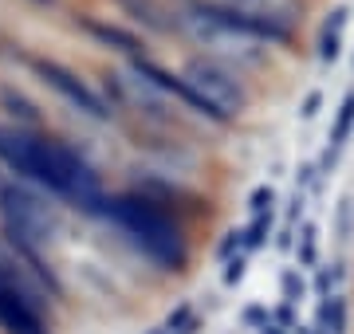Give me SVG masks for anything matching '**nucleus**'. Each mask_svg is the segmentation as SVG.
<instances>
[{
  "instance_id": "obj_1",
  "label": "nucleus",
  "mask_w": 354,
  "mask_h": 334,
  "mask_svg": "<svg viewBox=\"0 0 354 334\" xmlns=\"http://www.w3.org/2000/svg\"><path fill=\"white\" fill-rule=\"evenodd\" d=\"M0 161L8 166V173L24 177L28 185L64 197V201H75L79 208L106 205L95 169L75 150H67V146H59L51 138H39L32 130L0 126Z\"/></svg>"
},
{
  "instance_id": "obj_2",
  "label": "nucleus",
  "mask_w": 354,
  "mask_h": 334,
  "mask_svg": "<svg viewBox=\"0 0 354 334\" xmlns=\"http://www.w3.org/2000/svg\"><path fill=\"white\" fill-rule=\"evenodd\" d=\"M106 217L127 232L130 240L162 268H181L185 264V236L177 220L150 197H114L106 201Z\"/></svg>"
},
{
  "instance_id": "obj_3",
  "label": "nucleus",
  "mask_w": 354,
  "mask_h": 334,
  "mask_svg": "<svg viewBox=\"0 0 354 334\" xmlns=\"http://www.w3.org/2000/svg\"><path fill=\"white\" fill-rule=\"evenodd\" d=\"M0 217L12 244H20L28 259H36L39 248H48V240L59 232V208L48 201V193L4 169H0Z\"/></svg>"
},
{
  "instance_id": "obj_4",
  "label": "nucleus",
  "mask_w": 354,
  "mask_h": 334,
  "mask_svg": "<svg viewBox=\"0 0 354 334\" xmlns=\"http://www.w3.org/2000/svg\"><path fill=\"white\" fill-rule=\"evenodd\" d=\"M181 79L205 106V118L213 122H228L248 106V87L241 83L236 67L221 63V59H189Z\"/></svg>"
},
{
  "instance_id": "obj_5",
  "label": "nucleus",
  "mask_w": 354,
  "mask_h": 334,
  "mask_svg": "<svg viewBox=\"0 0 354 334\" xmlns=\"http://www.w3.org/2000/svg\"><path fill=\"white\" fill-rule=\"evenodd\" d=\"M193 28V36L201 39L205 48H213L221 55V63H260V55H264V39H256L252 32H244L232 16L209 0V4H197L193 16H185Z\"/></svg>"
},
{
  "instance_id": "obj_6",
  "label": "nucleus",
  "mask_w": 354,
  "mask_h": 334,
  "mask_svg": "<svg viewBox=\"0 0 354 334\" xmlns=\"http://www.w3.org/2000/svg\"><path fill=\"white\" fill-rule=\"evenodd\" d=\"M0 326L8 334H48L39 319L36 299L24 291V283L12 271L0 268Z\"/></svg>"
},
{
  "instance_id": "obj_7",
  "label": "nucleus",
  "mask_w": 354,
  "mask_h": 334,
  "mask_svg": "<svg viewBox=\"0 0 354 334\" xmlns=\"http://www.w3.org/2000/svg\"><path fill=\"white\" fill-rule=\"evenodd\" d=\"M32 67H36V75L44 79L51 90H59V95H64L67 103L75 106V110H83V115H91V118H106V106H102V99L75 75V71H67V67L55 63V59H32Z\"/></svg>"
},
{
  "instance_id": "obj_8",
  "label": "nucleus",
  "mask_w": 354,
  "mask_h": 334,
  "mask_svg": "<svg viewBox=\"0 0 354 334\" xmlns=\"http://www.w3.org/2000/svg\"><path fill=\"white\" fill-rule=\"evenodd\" d=\"M118 4H122L134 20H142L146 28H153V32H169V28H174V20L162 12L158 0H118Z\"/></svg>"
},
{
  "instance_id": "obj_9",
  "label": "nucleus",
  "mask_w": 354,
  "mask_h": 334,
  "mask_svg": "<svg viewBox=\"0 0 354 334\" xmlns=\"http://www.w3.org/2000/svg\"><path fill=\"white\" fill-rule=\"evenodd\" d=\"M87 28H91V32H95V36L102 39V43H118L122 52L138 55V39H134V36H127V32H118V28H106V24H95V20H87Z\"/></svg>"
},
{
  "instance_id": "obj_10",
  "label": "nucleus",
  "mask_w": 354,
  "mask_h": 334,
  "mask_svg": "<svg viewBox=\"0 0 354 334\" xmlns=\"http://www.w3.org/2000/svg\"><path fill=\"white\" fill-rule=\"evenodd\" d=\"M351 126H354V95H346V99H342V106H339V118H335V134H330V146H335V150L346 141Z\"/></svg>"
},
{
  "instance_id": "obj_11",
  "label": "nucleus",
  "mask_w": 354,
  "mask_h": 334,
  "mask_svg": "<svg viewBox=\"0 0 354 334\" xmlns=\"http://www.w3.org/2000/svg\"><path fill=\"white\" fill-rule=\"evenodd\" d=\"M264 232H268V220H264V217H256V224L248 228V236H244V244H248V248L264 244Z\"/></svg>"
},
{
  "instance_id": "obj_12",
  "label": "nucleus",
  "mask_w": 354,
  "mask_h": 334,
  "mask_svg": "<svg viewBox=\"0 0 354 334\" xmlns=\"http://www.w3.org/2000/svg\"><path fill=\"white\" fill-rule=\"evenodd\" d=\"M264 208H272V189H256L252 193V213L264 217Z\"/></svg>"
},
{
  "instance_id": "obj_13",
  "label": "nucleus",
  "mask_w": 354,
  "mask_h": 334,
  "mask_svg": "<svg viewBox=\"0 0 354 334\" xmlns=\"http://www.w3.org/2000/svg\"><path fill=\"white\" fill-rule=\"evenodd\" d=\"M319 103H323V95H319V90H311V95H307V103H304V110H299V115H304V118H315V115H319Z\"/></svg>"
},
{
  "instance_id": "obj_14",
  "label": "nucleus",
  "mask_w": 354,
  "mask_h": 334,
  "mask_svg": "<svg viewBox=\"0 0 354 334\" xmlns=\"http://www.w3.org/2000/svg\"><path fill=\"white\" fill-rule=\"evenodd\" d=\"M304 264H315V228H307L304 236Z\"/></svg>"
},
{
  "instance_id": "obj_15",
  "label": "nucleus",
  "mask_w": 354,
  "mask_h": 334,
  "mask_svg": "<svg viewBox=\"0 0 354 334\" xmlns=\"http://www.w3.org/2000/svg\"><path fill=\"white\" fill-rule=\"evenodd\" d=\"M244 275V259H232V264H228V271H225V279L228 283H236Z\"/></svg>"
},
{
  "instance_id": "obj_16",
  "label": "nucleus",
  "mask_w": 354,
  "mask_h": 334,
  "mask_svg": "<svg viewBox=\"0 0 354 334\" xmlns=\"http://www.w3.org/2000/svg\"><path fill=\"white\" fill-rule=\"evenodd\" d=\"M264 331H268V334H279V331H272V326H264Z\"/></svg>"
}]
</instances>
